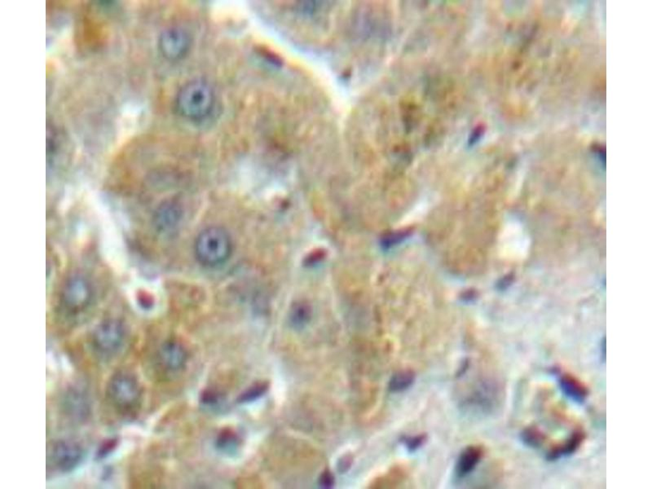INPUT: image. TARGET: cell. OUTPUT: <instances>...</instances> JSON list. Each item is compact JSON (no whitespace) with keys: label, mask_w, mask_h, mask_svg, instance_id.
<instances>
[{"label":"cell","mask_w":652,"mask_h":489,"mask_svg":"<svg viewBox=\"0 0 652 489\" xmlns=\"http://www.w3.org/2000/svg\"><path fill=\"white\" fill-rule=\"evenodd\" d=\"M215 93L210 84L203 79H193L183 86L175 98L177 113L190 122L207 119L215 106Z\"/></svg>","instance_id":"6da1fadb"},{"label":"cell","mask_w":652,"mask_h":489,"mask_svg":"<svg viewBox=\"0 0 652 489\" xmlns=\"http://www.w3.org/2000/svg\"><path fill=\"white\" fill-rule=\"evenodd\" d=\"M233 241L224 227L210 226L199 232L194 242V253L199 262L207 268L225 264L231 257Z\"/></svg>","instance_id":"7a4b0ae2"},{"label":"cell","mask_w":652,"mask_h":489,"mask_svg":"<svg viewBox=\"0 0 652 489\" xmlns=\"http://www.w3.org/2000/svg\"><path fill=\"white\" fill-rule=\"evenodd\" d=\"M107 396L112 405L120 411L129 412L138 406L141 388L138 381L128 373H118L107 386Z\"/></svg>","instance_id":"3957f363"},{"label":"cell","mask_w":652,"mask_h":489,"mask_svg":"<svg viewBox=\"0 0 652 489\" xmlns=\"http://www.w3.org/2000/svg\"><path fill=\"white\" fill-rule=\"evenodd\" d=\"M125 339L126 331L123 324L117 320H107L95 329L91 342L97 354L112 356L121 350Z\"/></svg>","instance_id":"277c9868"},{"label":"cell","mask_w":652,"mask_h":489,"mask_svg":"<svg viewBox=\"0 0 652 489\" xmlns=\"http://www.w3.org/2000/svg\"><path fill=\"white\" fill-rule=\"evenodd\" d=\"M48 464L61 473L76 469L83 458V451L78 443L71 441H57L48 448Z\"/></svg>","instance_id":"5b68a950"},{"label":"cell","mask_w":652,"mask_h":489,"mask_svg":"<svg viewBox=\"0 0 652 489\" xmlns=\"http://www.w3.org/2000/svg\"><path fill=\"white\" fill-rule=\"evenodd\" d=\"M192 38L185 30L171 27L163 31L158 38V50L165 59L177 61L190 52Z\"/></svg>","instance_id":"8992f818"},{"label":"cell","mask_w":652,"mask_h":489,"mask_svg":"<svg viewBox=\"0 0 652 489\" xmlns=\"http://www.w3.org/2000/svg\"><path fill=\"white\" fill-rule=\"evenodd\" d=\"M91 288L86 278L74 275L68 279L62 292V303L71 312L84 310L91 303Z\"/></svg>","instance_id":"52a82bcc"},{"label":"cell","mask_w":652,"mask_h":489,"mask_svg":"<svg viewBox=\"0 0 652 489\" xmlns=\"http://www.w3.org/2000/svg\"><path fill=\"white\" fill-rule=\"evenodd\" d=\"M552 374L556 379L560 391L569 400L577 405L586 401L590 391L580 379L559 368H554Z\"/></svg>","instance_id":"ba28073f"},{"label":"cell","mask_w":652,"mask_h":489,"mask_svg":"<svg viewBox=\"0 0 652 489\" xmlns=\"http://www.w3.org/2000/svg\"><path fill=\"white\" fill-rule=\"evenodd\" d=\"M181 219L182 209L180 205L175 202H165L154 215V226L160 232L169 233L176 229Z\"/></svg>","instance_id":"9c48e42d"},{"label":"cell","mask_w":652,"mask_h":489,"mask_svg":"<svg viewBox=\"0 0 652 489\" xmlns=\"http://www.w3.org/2000/svg\"><path fill=\"white\" fill-rule=\"evenodd\" d=\"M484 456L482 446H472L467 447L459 455L455 465V475L459 480L465 479L472 475L477 468Z\"/></svg>","instance_id":"30bf717a"},{"label":"cell","mask_w":652,"mask_h":489,"mask_svg":"<svg viewBox=\"0 0 652 489\" xmlns=\"http://www.w3.org/2000/svg\"><path fill=\"white\" fill-rule=\"evenodd\" d=\"M159 361L163 366L171 372H177L184 368L187 361L186 351L176 342H168L159 351Z\"/></svg>","instance_id":"8fae6325"},{"label":"cell","mask_w":652,"mask_h":489,"mask_svg":"<svg viewBox=\"0 0 652 489\" xmlns=\"http://www.w3.org/2000/svg\"><path fill=\"white\" fill-rule=\"evenodd\" d=\"M585 440V432L577 429L571 434L567 440L552 447L551 451L546 453V459L554 462V460L568 458L579 451Z\"/></svg>","instance_id":"7c38bea8"},{"label":"cell","mask_w":652,"mask_h":489,"mask_svg":"<svg viewBox=\"0 0 652 489\" xmlns=\"http://www.w3.org/2000/svg\"><path fill=\"white\" fill-rule=\"evenodd\" d=\"M65 406L66 411L72 418L83 419L88 415V403L81 391H68L66 396Z\"/></svg>","instance_id":"4fadbf2b"},{"label":"cell","mask_w":652,"mask_h":489,"mask_svg":"<svg viewBox=\"0 0 652 489\" xmlns=\"http://www.w3.org/2000/svg\"><path fill=\"white\" fill-rule=\"evenodd\" d=\"M415 381V374L410 369L400 371L393 375L388 384V389L392 393H399L408 390Z\"/></svg>","instance_id":"5bb4252c"},{"label":"cell","mask_w":652,"mask_h":489,"mask_svg":"<svg viewBox=\"0 0 652 489\" xmlns=\"http://www.w3.org/2000/svg\"><path fill=\"white\" fill-rule=\"evenodd\" d=\"M239 441V437L235 432L231 430H225L217 438L216 446L222 451L232 453L235 451L238 447Z\"/></svg>","instance_id":"9a60e30c"},{"label":"cell","mask_w":652,"mask_h":489,"mask_svg":"<svg viewBox=\"0 0 652 489\" xmlns=\"http://www.w3.org/2000/svg\"><path fill=\"white\" fill-rule=\"evenodd\" d=\"M524 445L529 448H539L545 441V436L536 428H525L520 435Z\"/></svg>","instance_id":"2e32d148"},{"label":"cell","mask_w":652,"mask_h":489,"mask_svg":"<svg viewBox=\"0 0 652 489\" xmlns=\"http://www.w3.org/2000/svg\"><path fill=\"white\" fill-rule=\"evenodd\" d=\"M310 310L307 306L296 305L291 311L290 321L295 328H302L310 319Z\"/></svg>","instance_id":"e0dca14e"},{"label":"cell","mask_w":652,"mask_h":489,"mask_svg":"<svg viewBox=\"0 0 652 489\" xmlns=\"http://www.w3.org/2000/svg\"><path fill=\"white\" fill-rule=\"evenodd\" d=\"M427 441L426 434H420L414 436H404L402 439L403 445L407 448L409 453H414L425 445Z\"/></svg>","instance_id":"ac0fdd59"},{"label":"cell","mask_w":652,"mask_h":489,"mask_svg":"<svg viewBox=\"0 0 652 489\" xmlns=\"http://www.w3.org/2000/svg\"><path fill=\"white\" fill-rule=\"evenodd\" d=\"M268 385L267 384L255 385L239 397V402L253 401L262 395H264L268 390Z\"/></svg>","instance_id":"d6986e66"},{"label":"cell","mask_w":652,"mask_h":489,"mask_svg":"<svg viewBox=\"0 0 652 489\" xmlns=\"http://www.w3.org/2000/svg\"><path fill=\"white\" fill-rule=\"evenodd\" d=\"M320 486L324 488H330L335 485V477L329 470H325L319 479Z\"/></svg>","instance_id":"ffe728a7"},{"label":"cell","mask_w":652,"mask_h":489,"mask_svg":"<svg viewBox=\"0 0 652 489\" xmlns=\"http://www.w3.org/2000/svg\"><path fill=\"white\" fill-rule=\"evenodd\" d=\"M353 463V458L351 455H345L342 458L340 459L339 463H337V469L340 473H346L352 468Z\"/></svg>","instance_id":"44dd1931"},{"label":"cell","mask_w":652,"mask_h":489,"mask_svg":"<svg viewBox=\"0 0 652 489\" xmlns=\"http://www.w3.org/2000/svg\"><path fill=\"white\" fill-rule=\"evenodd\" d=\"M202 402L208 406L215 405L218 402V396L213 391H205L202 395Z\"/></svg>","instance_id":"7402d4cb"},{"label":"cell","mask_w":652,"mask_h":489,"mask_svg":"<svg viewBox=\"0 0 652 489\" xmlns=\"http://www.w3.org/2000/svg\"><path fill=\"white\" fill-rule=\"evenodd\" d=\"M600 355H601L602 361L604 362L606 360V340L603 339L601 344H600Z\"/></svg>","instance_id":"603a6c76"}]
</instances>
